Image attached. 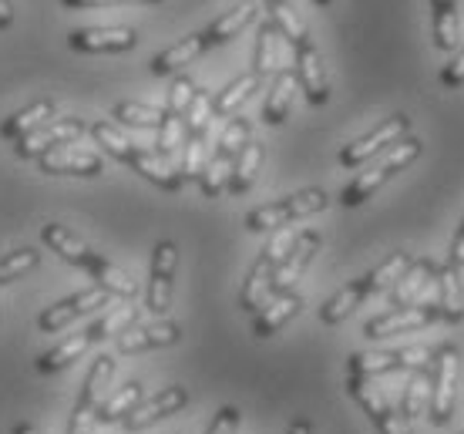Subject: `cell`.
Returning <instances> with one entry per match:
<instances>
[{"label":"cell","mask_w":464,"mask_h":434,"mask_svg":"<svg viewBox=\"0 0 464 434\" xmlns=\"http://www.w3.org/2000/svg\"><path fill=\"white\" fill-rule=\"evenodd\" d=\"M41 239H44V246L54 249L64 263L82 266L94 280V286H102V290H108V294L118 296V300H128V304L139 296V283L131 280L125 270H118L115 263H108L105 256H98V253H94L84 239H78L71 229H64V226H58V223H44L41 226Z\"/></svg>","instance_id":"6da1fadb"},{"label":"cell","mask_w":464,"mask_h":434,"mask_svg":"<svg viewBox=\"0 0 464 434\" xmlns=\"http://www.w3.org/2000/svg\"><path fill=\"white\" fill-rule=\"evenodd\" d=\"M458 374H461V357L454 343H441L430 353V400L428 418L434 428H448L454 421L458 408Z\"/></svg>","instance_id":"7a4b0ae2"},{"label":"cell","mask_w":464,"mask_h":434,"mask_svg":"<svg viewBox=\"0 0 464 434\" xmlns=\"http://www.w3.org/2000/svg\"><path fill=\"white\" fill-rule=\"evenodd\" d=\"M418 155H420V139H414V135L401 139L394 149H387V155H383L381 162H373L371 169H360L357 178L343 188L340 202H343V206H350V209H353V206H360V202H367L373 192L383 186V182H391L397 172H404L407 165L414 162Z\"/></svg>","instance_id":"3957f363"},{"label":"cell","mask_w":464,"mask_h":434,"mask_svg":"<svg viewBox=\"0 0 464 434\" xmlns=\"http://www.w3.org/2000/svg\"><path fill=\"white\" fill-rule=\"evenodd\" d=\"M296 236H300V233L279 229V233L269 239V246L256 256V263L249 266V273H246L243 290H239V306H243L246 313H259V310L269 304V283H273V273H276V266L286 259V253L293 249Z\"/></svg>","instance_id":"277c9868"},{"label":"cell","mask_w":464,"mask_h":434,"mask_svg":"<svg viewBox=\"0 0 464 434\" xmlns=\"http://www.w3.org/2000/svg\"><path fill=\"white\" fill-rule=\"evenodd\" d=\"M330 206V196L324 188H303V192H293L286 199L266 202L246 216V229L249 233H269V229H283L286 223H296V219H306V216H316Z\"/></svg>","instance_id":"5b68a950"},{"label":"cell","mask_w":464,"mask_h":434,"mask_svg":"<svg viewBox=\"0 0 464 434\" xmlns=\"http://www.w3.org/2000/svg\"><path fill=\"white\" fill-rule=\"evenodd\" d=\"M430 364L428 347H391V351H367V353H350L347 374L357 381H377V377L397 374V371H418Z\"/></svg>","instance_id":"8992f818"},{"label":"cell","mask_w":464,"mask_h":434,"mask_svg":"<svg viewBox=\"0 0 464 434\" xmlns=\"http://www.w3.org/2000/svg\"><path fill=\"white\" fill-rule=\"evenodd\" d=\"M115 367H118L115 353H98V357H94V364L88 367V374H84L82 394L74 400L68 434H92L94 414H98L102 400H105V391H108V384H111V377H115Z\"/></svg>","instance_id":"52a82bcc"},{"label":"cell","mask_w":464,"mask_h":434,"mask_svg":"<svg viewBox=\"0 0 464 434\" xmlns=\"http://www.w3.org/2000/svg\"><path fill=\"white\" fill-rule=\"evenodd\" d=\"M441 320V310H438V296H428V300H418V304L407 306H391L383 310L381 317L367 320L363 327V337L367 341H383V337H397L404 330H424L430 323Z\"/></svg>","instance_id":"ba28073f"},{"label":"cell","mask_w":464,"mask_h":434,"mask_svg":"<svg viewBox=\"0 0 464 434\" xmlns=\"http://www.w3.org/2000/svg\"><path fill=\"white\" fill-rule=\"evenodd\" d=\"M407 135H411V115H404V111H394V115L383 118L373 131H367L363 139L350 141L347 149L340 152V165H343V169H363L373 155L394 149L397 141L407 139Z\"/></svg>","instance_id":"9c48e42d"},{"label":"cell","mask_w":464,"mask_h":434,"mask_svg":"<svg viewBox=\"0 0 464 434\" xmlns=\"http://www.w3.org/2000/svg\"><path fill=\"white\" fill-rule=\"evenodd\" d=\"M108 300H111V294L102 290V286L78 290V294L64 296V300L51 304L47 310H41V317H37V330H41V333H58V330H68L71 323H78L82 317H88V313H94V310H102Z\"/></svg>","instance_id":"30bf717a"},{"label":"cell","mask_w":464,"mask_h":434,"mask_svg":"<svg viewBox=\"0 0 464 434\" xmlns=\"http://www.w3.org/2000/svg\"><path fill=\"white\" fill-rule=\"evenodd\" d=\"M88 131L82 118H54V121H47L41 125L37 131L31 135H24L21 141H14V152L21 155V159H44V155L58 152L71 141H78Z\"/></svg>","instance_id":"8fae6325"},{"label":"cell","mask_w":464,"mask_h":434,"mask_svg":"<svg viewBox=\"0 0 464 434\" xmlns=\"http://www.w3.org/2000/svg\"><path fill=\"white\" fill-rule=\"evenodd\" d=\"M347 391H350V398L360 404V411L371 418V424L381 434H411V431H407V421L401 418V411H394V408H391L387 391L377 388L373 381H357V377H350Z\"/></svg>","instance_id":"7c38bea8"},{"label":"cell","mask_w":464,"mask_h":434,"mask_svg":"<svg viewBox=\"0 0 464 434\" xmlns=\"http://www.w3.org/2000/svg\"><path fill=\"white\" fill-rule=\"evenodd\" d=\"M175 263H179V249L172 239H162L151 249V270H149V313L165 317L172 306V280H175Z\"/></svg>","instance_id":"4fadbf2b"},{"label":"cell","mask_w":464,"mask_h":434,"mask_svg":"<svg viewBox=\"0 0 464 434\" xmlns=\"http://www.w3.org/2000/svg\"><path fill=\"white\" fill-rule=\"evenodd\" d=\"M316 249H320V233L316 229H303L300 236H296V243H293V249L286 253V259L276 266V273H273V283H269V300L279 294H290L293 286L300 283V276L306 273V266L314 263Z\"/></svg>","instance_id":"5bb4252c"},{"label":"cell","mask_w":464,"mask_h":434,"mask_svg":"<svg viewBox=\"0 0 464 434\" xmlns=\"http://www.w3.org/2000/svg\"><path fill=\"white\" fill-rule=\"evenodd\" d=\"M293 74H296V84L303 88L306 101L314 108H324L330 101V82H326L324 61H320V51L314 47V41H303L293 51Z\"/></svg>","instance_id":"9a60e30c"},{"label":"cell","mask_w":464,"mask_h":434,"mask_svg":"<svg viewBox=\"0 0 464 434\" xmlns=\"http://www.w3.org/2000/svg\"><path fill=\"white\" fill-rule=\"evenodd\" d=\"M186 404H188V391L182 388V384H169V388H162L159 394H151V398L141 400L139 408L128 414L121 424H125V431H145V428L159 424L162 418L179 414Z\"/></svg>","instance_id":"2e32d148"},{"label":"cell","mask_w":464,"mask_h":434,"mask_svg":"<svg viewBox=\"0 0 464 434\" xmlns=\"http://www.w3.org/2000/svg\"><path fill=\"white\" fill-rule=\"evenodd\" d=\"M37 169L47 172V176H82L94 178L105 172V159L98 152H88V149H78V145H64L58 152L37 159Z\"/></svg>","instance_id":"e0dca14e"},{"label":"cell","mask_w":464,"mask_h":434,"mask_svg":"<svg viewBox=\"0 0 464 434\" xmlns=\"http://www.w3.org/2000/svg\"><path fill=\"white\" fill-rule=\"evenodd\" d=\"M68 44L82 54H118L139 44V34L131 27H82L71 31Z\"/></svg>","instance_id":"ac0fdd59"},{"label":"cell","mask_w":464,"mask_h":434,"mask_svg":"<svg viewBox=\"0 0 464 434\" xmlns=\"http://www.w3.org/2000/svg\"><path fill=\"white\" fill-rule=\"evenodd\" d=\"M98 341H108V337H105V330H102V323L94 320V323H88L84 330H78L74 337H68V341H61L58 347H51L47 353H41V357H37V371H41V374H58V371L74 364V361H78L88 347H94Z\"/></svg>","instance_id":"d6986e66"},{"label":"cell","mask_w":464,"mask_h":434,"mask_svg":"<svg viewBox=\"0 0 464 434\" xmlns=\"http://www.w3.org/2000/svg\"><path fill=\"white\" fill-rule=\"evenodd\" d=\"M428 296H438L434 263L414 256L411 259V266H407V270L397 276L394 286H391V304L407 306V304H418V300H428Z\"/></svg>","instance_id":"ffe728a7"},{"label":"cell","mask_w":464,"mask_h":434,"mask_svg":"<svg viewBox=\"0 0 464 434\" xmlns=\"http://www.w3.org/2000/svg\"><path fill=\"white\" fill-rule=\"evenodd\" d=\"M182 341V327L175 320H159V323H145V327H131L118 333V353H145V351H162Z\"/></svg>","instance_id":"44dd1931"},{"label":"cell","mask_w":464,"mask_h":434,"mask_svg":"<svg viewBox=\"0 0 464 434\" xmlns=\"http://www.w3.org/2000/svg\"><path fill=\"white\" fill-rule=\"evenodd\" d=\"M125 165H131L141 178H149L151 186H159L162 192H179V188L186 186V178L179 176V169L169 165V159H162V155L151 152V149H141V145L131 149V155L125 159Z\"/></svg>","instance_id":"7402d4cb"},{"label":"cell","mask_w":464,"mask_h":434,"mask_svg":"<svg viewBox=\"0 0 464 434\" xmlns=\"http://www.w3.org/2000/svg\"><path fill=\"white\" fill-rule=\"evenodd\" d=\"M209 51V41H206V31H198V34H188L182 41H175L172 47H165L162 54H155L151 58V74H179L182 68H188L196 58H202Z\"/></svg>","instance_id":"603a6c76"},{"label":"cell","mask_w":464,"mask_h":434,"mask_svg":"<svg viewBox=\"0 0 464 434\" xmlns=\"http://www.w3.org/2000/svg\"><path fill=\"white\" fill-rule=\"evenodd\" d=\"M303 310V294H296V290H290V294H279L273 296L259 313H256L253 320V333L259 337V341H266V337H273L276 330H283L286 323H290L296 313Z\"/></svg>","instance_id":"cb8c5ba5"},{"label":"cell","mask_w":464,"mask_h":434,"mask_svg":"<svg viewBox=\"0 0 464 434\" xmlns=\"http://www.w3.org/2000/svg\"><path fill=\"white\" fill-rule=\"evenodd\" d=\"M434 283H438V310L444 323H461L464 320V286L461 273L451 263L434 266Z\"/></svg>","instance_id":"d4e9b609"},{"label":"cell","mask_w":464,"mask_h":434,"mask_svg":"<svg viewBox=\"0 0 464 434\" xmlns=\"http://www.w3.org/2000/svg\"><path fill=\"white\" fill-rule=\"evenodd\" d=\"M47 121H54V101H51V98H37V101H31L27 108L14 111V115L0 125V139L21 141L24 135L37 131L41 125H47Z\"/></svg>","instance_id":"484cf974"},{"label":"cell","mask_w":464,"mask_h":434,"mask_svg":"<svg viewBox=\"0 0 464 434\" xmlns=\"http://www.w3.org/2000/svg\"><path fill=\"white\" fill-rule=\"evenodd\" d=\"M367 300H371V294H367V280L357 276V280H350L347 286H340L337 294L320 306V323L337 327V323H343V320H347L360 304H367Z\"/></svg>","instance_id":"4316f807"},{"label":"cell","mask_w":464,"mask_h":434,"mask_svg":"<svg viewBox=\"0 0 464 434\" xmlns=\"http://www.w3.org/2000/svg\"><path fill=\"white\" fill-rule=\"evenodd\" d=\"M296 88H300V84H296L293 68H279L276 74H273V88H269L266 105H263V121H266V125H283V121H286Z\"/></svg>","instance_id":"83f0119b"},{"label":"cell","mask_w":464,"mask_h":434,"mask_svg":"<svg viewBox=\"0 0 464 434\" xmlns=\"http://www.w3.org/2000/svg\"><path fill=\"white\" fill-rule=\"evenodd\" d=\"M141 400H145V384H141V381H128L115 394H108V398L102 400V408L94 414V424H121L128 414L139 408Z\"/></svg>","instance_id":"f1b7e54d"},{"label":"cell","mask_w":464,"mask_h":434,"mask_svg":"<svg viewBox=\"0 0 464 434\" xmlns=\"http://www.w3.org/2000/svg\"><path fill=\"white\" fill-rule=\"evenodd\" d=\"M434 14V47L438 51H458L461 44V21H458V0H430Z\"/></svg>","instance_id":"f546056e"},{"label":"cell","mask_w":464,"mask_h":434,"mask_svg":"<svg viewBox=\"0 0 464 434\" xmlns=\"http://www.w3.org/2000/svg\"><path fill=\"white\" fill-rule=\"evenodd\" d=\"M259 7H263V4H239V7H232L229 14H222L219 21H212L209 27H206V41H209V47L226 44V41H232L236 34H243L246 27L259 17Z\"/></svg>","instance_id":"4dcf8cb0"},{"label":"cell","mask_w":464,"mask_h":434,"mask_svg":"<svg viewBox=\"0 0 464 434\" xmlns=\"http://www.w3.org/2000/svg\"><path fill=\"white\" fill-rule=\"evenodd\" d=\"M263 7H266V21L273 24V27L279 31V37L290 44V51H296L303 41H310V34H306L303 21L296 17V11L290 7V0H263Z\"/></svg>","instance_id":"1f68e13d"},{"label":"cell","mask_w":464,"mask_h":434,"mask_svg":"<svg viewBox=\"0 0 464 434\" xmlns=\"http://www.w3.org/2000/svg\"><path fill=\"white\" fill-rule=\"evenodd\" d=\"M259 84L263 82L256 78L253 71L243 74V78H236V82H229L219 94H216V98H212V118H236V111L253 98Z\"/></svg>","instance_id":"d6a6232c"},{"label":"cell","mask_w":464,"mask_h":434,"mask_svg":"<svg viewBox=\"0 0 464 434\" xmlns=\"http://www.w3.org/2000/svg\"><path fill=\"white\" fill-rule=\"evenodd\" d=\"M428 400H430V364L411 371L404 384V394H401V418L407 424L418 421L420 414L428 411Z\"/></svg>","instance_id":"836d02e7"},{"label":"cell","mask_w":464,"mask_h":434,"mask_svg":"<svg viewBox=\"0 0 464 434\" xmlns=\"http://www.w3.org/2000/svg\"><path fill=\"white\" fill-rule=\"evenodd\" d=\"M279 44L283 37L269 21L259 24V34H256V58H253V74L259 82H266L279 71Z\"/></svg>","instance_id":"e575fe53"},{"label":"cell","mask_w":464,"mask_h":434,"mask_svg":"<svg viewBox=\"0 0 464 434\" xmlns=\"http://www.w3.org/2000/svg\"><path fill=\"white\" fill-rule=\"evenodd\" d=\"M259 165H263V145L256 139H249L246 149L239 152V159H236V165H232V178H229L232 196H246L253 188L256 176H259Z\"/></svg>","instance_id":"d590c367"},{"label":"cell","mask_w":464,"mask_h":434,"mask_svg":"<svg viewBox=\"0 0 464 434\" xmlns=\"http://www.w3.org/2000/svg\"><path fill=\"white\" fill-rule=\"evenodd\" d=\"M411 253L407 249H397V253H391V256L383 259L381 266H373L371 273H363V280H367V294H371V300L373 296H383V290H391L397 283V276L411 266Z\"/></svg>","instance_id":"8d00e7d4"},{"label":"cell","mask_w":464,"mask_h":434,"mask_svg":"<svg viewBox=\"0 0 464 434\" xmlns=\"http://www.w3.org/2000/svg\"><path fill=\"white\" fill-rule=\"evenodd\" d=\"M37 266H41V249H34V246H21V249L4 253V256H0V286L21 280V276H27L31 270H37Z\"/></svg>","instance_id":"74e56055"},{"label":"cell","mask_w":464,"mask_h":434,"mask_svg":"<svg viewBox=\"0 0 464 434\" xmlns=\"http://www.w3.org/2000/svg\"><path fill=\"white\" fill-rule=\"evenodd\" d=\"M232 165H236V162L222 159V155H216V152L209 155V162H206L202 176H198V188H202V196L216 199V196H222V192H229Z\"/></svg>","instance_id":"f35d334b"},{"label":"cell","mask_w":464,"mask_h":434,"mask_svg":"<svg viewBox=\"0 0 464 434\" xmlns=\"http://www.w3.org/2000/svg\"><path fill=\"white\" fill-rule=\"evenodd\" d=\"M111 115H115L118 125H128V129H159L165 111L151 105H139V101H118Z\"/></svg>","instance_id":"ab89813d"},{"label":"cell","mask_w":464,"mask_h":434,"mask_svg":"<svg viewBox=\"0 0 464 434\" xmlns=\"http://www.w3.org/2000/svg\"><path fill=\"white\" fill-rule=\"evenodd\" d=\"M253 139V125L246 121L243 115H236L222 129V135H219V141H216V155H222V159H229V162H236L239 159V152L246 149V141Z\"/></svg>","instance_id":"60d3db41"},{"label":"cell","mask_w":464,"mask_h":434,"mask_svg":"<svg viewBox=\"0 0 464 434\" xmlns=\"http://www.w3.org/2000/svg\"><path fill=\"white\" fill-rule=\"evenodd\" d=\"M209 145H206V135H196V139H186V155H182V165H179V176L186 182H198L202 169L209 162Z\"/></svg>","instance_id":"b9f144b4"},{"label":"cell","mask_w":464,"mask_h":434,"mask_svg":"<svg viewBox=\"0 0 464 434\" xmlns=\"http://www.w3.org/2000/svg\"><path fill=\"white\" fill-rule=\"evenodd\" d=\"M92 135H94V141L111 155V159H118V162H125L128 155H131V149H135V141H128L125 135H121L115 125H108V121H94Z\"/></svg>","instance_id":"7bdbcfd3"},{"label":"cell","mask_w":464,"mask_h":434,"mask_svg":"<svg viewBox=\"0 0 464 434\" xmlns=\"http://www.w3.org/2000/svg\"><path fill=\"white\" fill-rule=\"evenodd\" d=\"M212 125V94L198 88L192 105L186 111V139H196V135H206Z\"/></svg>","instance_id":"ee69618b"},{"label":"cell","mask_w":464,"mask_h":434,"mask_svg":"<svg viewBox=\"0 0 464 434\" xmlns=\"http://www.w3.org/2000/svg\"><path fill=\"white\" fill-rule=\"evenodd\" d=\"M182 141H186V118L165 111L162 125H159V149H155V152L162 155V159H169V155L179 152Z\"/></svg>","instance_id":"f6af8a7d"},{"label":"cell","mask_w":464,"mask_h":434,"mask_svg":"<svg viewBox=\"0 0 464 434\" xmlns=\"http://www.w3.org/2000/svg\"><path fill=\"white\" fill-rule=\"evenodd\" d=\"M196 82L192 78H186V74H179L172 82V88H169V101H165V111L169 115H182L186 118L188 105H192V98H196Z\"/></svg>","instance_id":"bcb514c9"},{"label":"cell","mask_w":464,"mask_h":434,"mask_svg":"<svg viewBox=\"0 0 464 434\" xmlns=\"http://www.w3.org/2000/svg\"><path fill=\"white\" fill-rule=\"evenodd\" d=\"M239 424H243V411L236 408V404H222L212 424L206 428V434H236L239 431Z\"/></svg>","instance_id":"7dc6e473"},{"label":"cell","mask_w":464,"mask_h":434,"mask_svg":"<svg viewBox=\"0 0 464 434\" xmlns=\"http://www.w3.org/2000/svg\"><path fill=\"white\" fill-rule=\"evenodd\" d=\"M464 84V51L441 71V88H461Z\"/></svg>","instance_id":"c3c4849f"},{"label":"cell","mask_w":464,"mask_h":434,"mask_svg":"<svg viewBox=\"0 0 464 434\" xmlns=\"http://www.w3.org/2000/svg\"><path fill=\"white\" fill-rule=\"evenodd\" d=\"M71 11H84V7H115V4H155V0H61Z\"/></svg>","instance_id":"681fc988"},{"label":"cell","mask_w":464,"mask_h":434,"mask_svg":"<svg viewBox=\"0 0 464 434\" xmlns=\"http://www.w3.org/2000/svg\"><path fill=\"white\" fill-rule=\"evenodd\" d=\"M454 270L464 273V216H461V226H458V233H454V243H451V256H448Z\"/></svg>","instance_id":"f907efd6"},{"label":"cell","mask_w":464,"mask_h":434,"mask_svg":"<svg viewBox=\"0 0 464 434\" xmlns=\"http://www.w3.org/2000/svg\"><path fill=\"white\" fill-rule=\"evenodd\" d=\"M14 24V4L11 0H0V31H7Z\"/></svg>","instance_id":"816d5d0a"},{"label":"cell","mask_w":464,"mask_h":434,"mask_svg":"<svg viewBox=\"0 0 464 434\" xmlns=\"http://www.w3.org/2000/svg\"><path fill=\"white\" fill-rule=\"evenodd\" d=\"M286 434H314V424L306 421V418H296V421L286 428Z\"/></svg>","instance_id":"f5cc1de1"},{"label":"cell","mask_w":464,"mask_h":434,"mask_svg":"<svg viewBox=\"0 0 464 434\" xmlns=\"http://www.w3.org/2000/svg\"><path fill=\"white\" fill-rule=\"evenodd\" d=\"M11 434H37V428H34V424L21 421V424H14V431H11Z\"/></svg>","instance_id":"db71d44e"},{"label":"cell","mask_w":464,"mask_h":434,"mask_svg":"<svg viewBox=\"0 0 464 434\" xmlns=\"http://www.w3.org/2000/svg\"><path fill=\"white\" fill-rule=\"evenodd\" d=\"M316 7H330V4H334V0H314Z\"/></svg>","instance_id":"11a10c76"}]
</instances>
